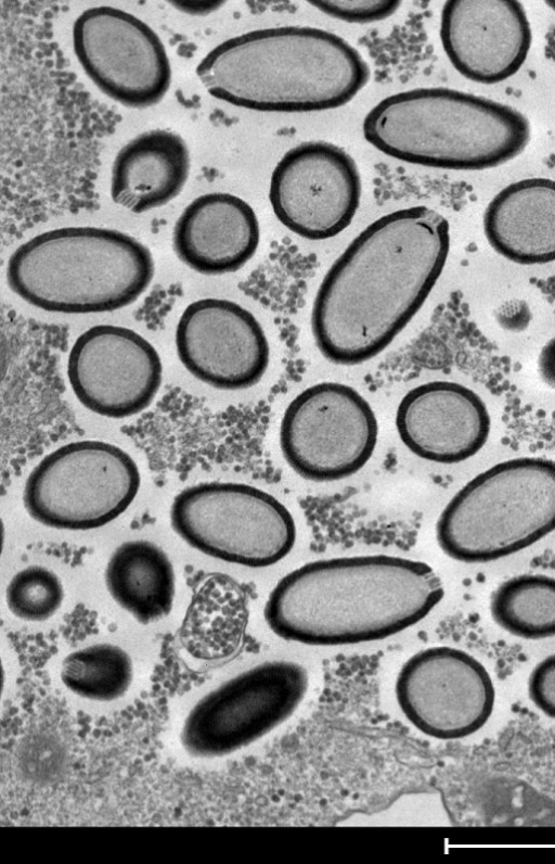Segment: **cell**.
<instances>
[{"mask_svg":"<svg viewBox=\"0 0 555 864\" xmlns=\"http://www.w3.org/2000/svg\"><path fill=\"white\" fill-rule=\"evenodd\" d=\"M449 250V223L428 206L401 208L370 224L315 294L311 329L320 353L344 366L382 353L423 306Z\"/></svg>","mask_w":555,"mask_h":864,"instance_id":"6da1fadb","label":"cell"},{"mask_svg":"<svg viewBox=\"0 0 555 864\" xmlns=\"http://www.w3.org/2000/svg\"><path fill=\"white\" fill-rule=\"evenodd\" d=\"M425 562L370 555L315 560L283 576L263 614L279 637L311 646L374 641L422 621L441 601Z\"/></svg>","mask_w":555,"mask_h":864,"instance_id":"7a4b0ae2","label":"cell"},{"mask_svg":"<svg viewBox=\"0 0 555 864\" xmlns=\"http://www.w3.org/2000/svg\"><path fill=\"white\" fill-rule=\"evenodd\" d=\"M210 96L259 112L340 107L369 82L360 52L331 31L287 25L232 37L196 66Z\"/></svg>","mask_w":555,"mask_h":864,"instance_id":"3957f363","label":"cell"},{"mask_svg":"<svg viewBox=\"0 0 555 864\" xmlns=\"http://www.w3.org/2000/svg\"><path fill=\"white\" fill-rule=\"evenodd\" d=\"M364 139L396 160L451 170H483L518 156L530 140L520 111L444 87L388 96L362 124Z\"/></svg>","mask_w":555,"mask_h":864,"instance_id":"277c9868","label":"cell"},{"mask_svg":"<svg viewBox=\"0 0 555 864\" xmlns=\"http://www.w3.org/2000/svg\"><path fill=\"white\" fill-rule=\"evenodd\" d=\"M150 250L101 227L42 232L10 256L7 280L26 303L51 313L94 314L132 304L154 277Z\"/></svg>","mask_w":555,"mask_h":864,"instance_id":"5b68a950","label":"cell"},{"mask_svg":"<svg viewBox=\"0 0 555 864\" xmlns=\"http://www.w3.org/2000/svg\"><path fill=\"white\" fill-rule=\"evenodd\" d=\"M555 531V461L519 457L468 481L450 499L436 538L451 559L485 563L518 552Z\"/></svg>","mask_w":555,"mask_h":864,"instance_id":"8992f818","label":"cell"},{"mask_svg":"<svg viewBox=\"0 0 555 864\" xmlns=\"http://www.w3.org/2000/svg\"><path fill=\"white\" fill-rule=\"evenodd\" d=\"M175 532L191 547L249 568L272 566L293 549L296 525L271 494L234 482H206L182 490L170 508Z\"/></svg>","mask_w":555,"mask_h":864,"instance_id":"52a82bcc","label":"cell"},{"mask_svg":"<svg viewBox=\"0 0 555 864\" xmlns=\"http://www.w3.org/2000/svg\"><path fill=\"white\" fill-rule=\"evenodd\" d=\"M140 484L135 461L120 447L78 441L39 461L26 479L23 503L28 514L46 526L86 531L124 513Z\"/></svg>","mask_w":555,"mask_h":864,"instance_id":"ba28073f","label":"cell"},{"mask_svg":"<svg viewBox=\"0 0 555 864\" xmlns=\"http://www.w3.org/2000/svg\"><path fill=\"white\" fill-rule=\"evenodd\" d=\"M309 686L307 670L287 660L260 663L225 681L188 713L180 734L196 758L233 753L289 719Z\"/></svg>","mask_w":555,"mask_h":864,"instance_id":"9c48e42d","label":"cell"},{"mask_svg":"<svg viewBox=\"0 0 555 864\" xmlns=\"http://www.w3.org/2000/svg\"><path fill=\"white\" fill-rule=\"evenodd\" d=\"M378 436L376 416L353 387L321 382L299 393L281 421L280 445L288 466L312 482H333L360 471Z\"/></svg>","mask_w":555,"mask_h":864,"instance_id":"30bf717a","label":"cell"},{"mask_svg":"<svg viewBox=\"0 0 555 864\" xmlns=\"http://www.w3.org/2000/svg\"><path fill=\"white\" fill-rule=\"evenodd\" d=\"M73 47L85 74L125 106H152L170 87L171 67L160 38L124 10L109 5L85 10L73 25Z\"/></svg>","mask_w":555,"mask_h":864,"instance_id":"8fae6325","label":"cell"},{"mask_svg":"<svg viewBox=\"0 0 555 864\" xmlns=\"http://www.w3.org/2000/svg\"><path fill=\"white\" fill-rule=\"evenodd\" d=\"M396 698L408 721L437 739H460L490 719L495 689L486 668L472 655L437 646L410 657L396 681Z\"/></svg>","mask_w":555,"mask_h":864,"instance_id":"7c38bea8","label":"cell"},{"mask_svg":"<svg viewBox=\"0 0 555 864\" xmlns=\"http://www.w3.org/2000/svg\"><path fill=\"white\" fill-rule=\"evenodd\" d=\"M361 198L354 160L340 147L306 141L289 149L275 165L269 200L279 221L313 241L339 234L352 221Z\"/></svg>","mask_w":555,"mask_h":864,"instance_id":"4fadbf2b","label":"cell"},{"mask_svg":"<svg viewBox=\"0 0 555 864\" xmlns=\"http://www.w3.org/2000/svg\"><path fill=\"white\" fill-rule=\"evenodd\" d=\"M67 378L82 406L121 419L152 404L162 384L163 365L156 348L134 330L98 325L73 344Z\"/></svg>","mask_w":555,"mask_h":864,"instance_id":"5bb4252c","label":"cell"},{"mask_svg":"<svg viewBox=\"0 0 555 864\" xmlns=\"http://www.w3.org/2000/svg\"><path fill=\"white\" fill-rule=\"evenodd\" d=\"M178 357L199 381L237 391L258 383L270 348L256 317L235 302L202 298L189 304L176 329Z\"/></svg>","mask_w":555,"mask_h":864,"instance_id":"9a60e30c","label":"cell"},{"mask_svg":"<svg viewBox=\"0 0 555 864\" xmlns=\"http://www.w3.org/2000/svg\"><path fill=\"white\" fill-rule=\"evenodd\" d=\"M439 34L453 67L483 85L514 76L532 41L529 20L516 0H449L441 10Z\"/></svg>","mask_w":555,"mask_h":864,"instance_id":"2e32d148","label":"cell"},{"mask_svg":"<svg viewBox=\"0 0 555 864\" xmlns=\"http://www.w3.org/2000/svg\"><path fill=\"white\" fill-rule=\"evenodd\" d=\"M396 425L402 443L416 456L437 463H459L487 443L491 419L481 397L451 381H431L401 399Z\"/></svg>","mask_w":555,"mask_h":864,"instance_id":"e0dca14e","label":"cell"},{"mask_svg":"<svg viewBox=\"0 0 555 864\" xmlns=\"http://www.w3.org/2000/svg\"><path fill=\"white\" fill-rule=\"evenodd\" d=\"M260 228L253 207L240 196L211 192L193 200L172 232L178 258L209 276L234 272L256 253Z\"/></svg>","mask_w":555,"mask_h":864,"instance_id":"ac0fdd59","label":"cell"},{"mask_svg":"<svg viewBox=\"0 0 555 864\" xmlns=\"http://www.w3.org/2000/svg\"><path fill=\"white\" fill-rule=\"evenodd\" d=\"M483 231L491 247L520 265L555 262V180L509 183L489 202Z\"/></svg>","mask_w":555,"mask_h":864,"instance_id":"d6986e66","label":"cell"},{"mask_svg":"<svg viewBox=\"0 0 555 864\" xmlns=\"http://www.w3.org/2000/svg\"><path fill=\"white\" fill-rule=\"evenodd\" d=\"M189 171L182 137L165 129L145 131L125 144L113 162L112 200L134 214L160 207L181 192Z\"/></svg>","mask_w":555,"mask_h":864,"instance_id":"ffe728a7","label":"cell"},{"mask_svg":"<svg viewBox=\"0 0 555 864\" xmlns=\"http://www.w3.org/2000/svg\"><path fill=\"white\" fill-rule=\"evenodd\" d=\"M248 614V598L243 586L228 574L209 573L193 590L179 640L196 659H225L238 649Z\"/></svg>","mask_w":555,"mask_h":864,"instance_id":"44dd1931","label":"cell"},{"mask_svg":"<svg viewBox=\"0 0 555 864\" xmlns=\"http://www.w3.org/2000/svg\"><path fill=\"white\" fill-rule=\"evenodd\" d=\"M105 584L115 602L141 624L159 621L172 609L173 567L165 551L149 541L119 545L108 560Z\"/></svg>","mask_w":555,"mask_h":864,"instance_id":"7402d4cb","label":"cell"},{"mask_svg":"<svg viewBox=\"0 0 555 864\" xmlns=\"http://www.w3.org/2000/svg\"><path fill=\"white\" fill-rule=\"evenodd\" d=\"M490 613L501 628L516 637H554L555 579L521 574L504 581L491 594Z\"/></svg>","mask_w":555,"mask_h":864,"instance_id":"603a6c76","label":"cell"},{"mask_svg":"<svg viewBox=\"0 0 555 864\" xmlns=\"http://www.w3.org/2000/svg\"><path fill=\"white\" fill-rule=\"evenodd\" d=\"M133 678L130 656L120 647L101 643L69 653L62 662L61 679L75 695L107 702L119 699Z\"/></svg>","mask_w":555,"mask_h":864,"instance_id":"cb8c5ba5","label":"cell"},{"mask_svg":"<svg viewBox=\"0 0 555 864\" xmlns=\"http://www.w3.org/2000/svg\"><path fill=\"white\" fill-rule=\"evenodd\" d=\"M64 588L59 576L41 566H29L17 572L5 589L7 606L16 618L41 622L62 606Z\"/></svg>","mask_w":555,"mask_h":864,"instance_id":"d4e9b609","label":"cell"},{"mask_svg":"<svg viewBox=\"0 0 555 864\" xmlns=\"http://www.w3.org/2000/svg\"><path fill=\"white\" fill-rule=\"evenodd\" d=\"M309 3L325 15L357 24L383 21L395 14L401 4L397 0H317Z\"/></svg>","mask_w":555,"mask_h":864,"instance_id":"484cf974","label":"cell"},{"mask_svg":"<svg viewBox=\"0 0 555 864\" xmlns=\"http://www.w3.org/2000/svg\"><path fill=\"white\" fill-rule=\"evenodd\" d=\"M528 694L539 710L555 719V653L534 666L528 681Z\"/></svg>","mask_w":555,"mask_h":864,"instance_id":"4316f807","label":"cell"},{"mask_svg":"<svg viewBox=\"0 0 555 864\" xmlns=\"http://www.w3.org/2000/svg\"><path fill=\"white\" fill-rule=\"evenodd\" d=\"M538 370L542 381L555 389V336L542 347L538 358Z\"/></svg>","mask_w":555,"mask_h":864,"instance_id":"83f0119b","label":"cell"},{"mask_svg":"<svg viewBox=\"0 0 555 864\" xmlns=\"http://www.w3.org/2000/svg\"><path fill=\"white\" fill-rule=\"evenodd\" d=\"M545 3L555 11V0L546 1Z\"/></svg>","mask_w":555,"mask_h":864,"instance_id":"f1b7e54d","label":"cell"}]
</instances>
